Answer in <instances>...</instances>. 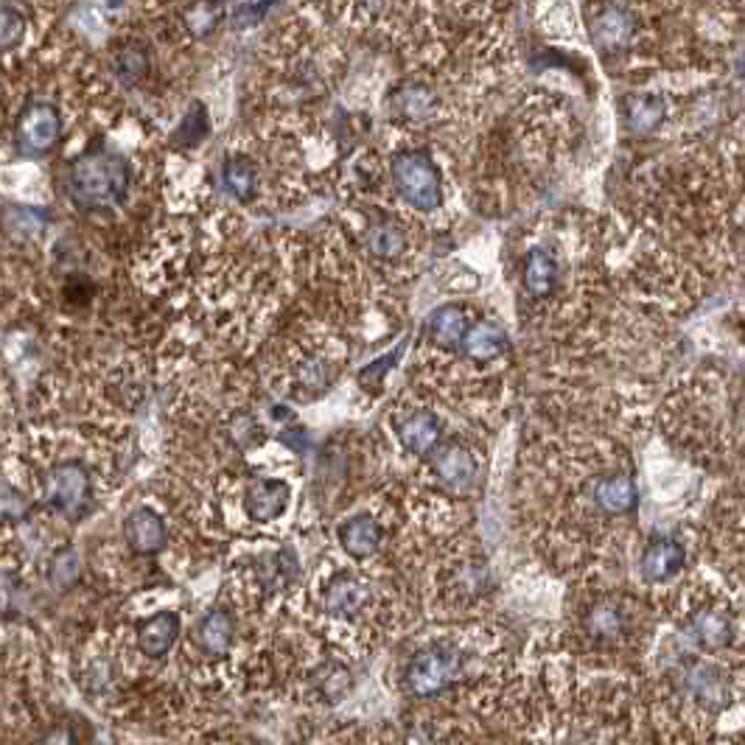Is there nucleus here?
Listing matches in <instances>:
<instances>
[{
    "instance_id": "1",
    "label": "nucleus",
    "mask_w": 745,
    "mask_h": 745,
    "mask_svg": "<svg viewBox=\"0 0 745 745\" xmlns=\"http://www.w3.org/2000/svg\"><path fill=\"white\" fill-rule=\"evenodd\" d=\"M132 185L127 157L115 152H85L68 166V197L79 211H104L121 205Z\"/></svg>"
},
{
    "instance_id": "2",
    "label": "nucleus",
    "mask_w": 745,
    "mask_h": 745,
    "mask_svg": "<svg viewBox=\"0 0 745 745\" xmlns=\"http://www.w3.org/2000/svg\"><path fill=\"white\" fill-rule=\"evenodd\" d=\"M395 191L418 211H435L440 205V174L426 152H401L390 163Z\"/></svg>"
},
{
    "instance_id": "3",
    "label": "nucleus",
    "mask_w": 745,
    "mask_h": 745,
    "mask_svg": "<svg viewBox=\"0 0 745 745\" xmlns=\"http://www.w3.org/2000/svg\"><path fill=\"white\" fill-rule=\"evenodd\" d=\"M90 471L82 463L51 465L40 479V499L45 507L57 510L62 516H82L90 505Z\"/></svg>"
},
{
    "instance_id": "4",
    "label": "nucleus",
    "mask_w": 745,
    "mask_h": 745,
    "mask_svg": "<svg viewBox=\"0 0 745 745\" xmlns=\"http://www.w3.org/2000/svg\"><path fill=\"white\" fill-rule=\"evenodd\" d=\"M460 670H463V659L457 650L429 647L407 664L404 689L415 698H432V695L446 692L460 678Z\"/></svg>"
},
{
    "instance_id": "5",
    "label": "nucleus",
    "mask_w": 745,
    "mask_h": 745,
    "mask_svg": "<svg viewBox=\"0 0 745 745\" xmlns=\"http://www.w3.org/2000/svg\"><path fill=\"white\" fill-rule=\"evenodd\" d=\"M15 138L17 149H20L23 155H45V152H51L59 143V138H62V115H59V110L54 104L34 101V104H29V107L20 113V118H17Z\"/></svg>"
},
{
    "instance_id": "6",
    "label": "nucleus",
    "mask_w": 745,
    "mask_h": 745,
    "mask_svg": "<svg viewBox=\"0 0 745 745\" xmlns=\"http://www.w3.org/2000/svg\"><path fill=\"white\" fill-rule=\"evenodd\" d=\"M591 40L603 51H619L633 40L636 20L625 6H603L597 9L589 23Z\"/></svg>"
},
{
    "instance_id": "7",
    "label": "nucleus",
    "mask_w": 745,
    "mask_h": 745,
    "mask_svg": "<svg viewBox=\"0 0 745 745\" xmlns=\"http://www.w3.org/2000/svg\"><path fill=\"white\" fill-rule=\"evenodd\" d=\"M432 468L437 479L451 491H468L477 477V460L474 454L460 443H446L432 454Z\"/></svg>"
},
{
    "instance_id": "8",
    "label": "nucleus",
    "mask_w": 745,
    "mask_h": 745,
    "mask_svg": "<svg viewBox=\"0 0 745 745\" xmlns=\"http://www.w3.org/2000/svg\"><path fill=\"white\" fill-rule=\"evenodd\" d=\"M124 538H127L132 552H138V555H155V552L166 547L169 530H166V521H163L160 513L149 510V507H138L124 521Z\"/></svg>"
},
{
    "instance_id": "9",
    "label": "nucleus",
    "mask_w": 745,
    "mask_h": 745,
    "mask_svg": "<svg viewBox=\"0 0 745 745\" xmlns=\"http://www.w3.org/2000/svg\"><path fill=\"white\" fill-rule=\"evenodd\" d=\"M370 603V586L356 575H337L323 591V605L334 617H356Z\"/></svg>"
},
{
    "instance_id": "10",
    "label": "nucleus",
    "mask_w": 745,
    "mask_h": 745,
    "mask_svg": "<svg viewBox=\"0 0 745 745\" xmlns=\"http://www.w3.org/2000/svg\"><path fill=\"white\" fill-rule=\"evenodd\" d=\"M684 547L675 538H653L642 552V577L647 583H667L684 569Z\"/></svg>"
},
{
    "instance_id": "11",
    "label": "nucleus",
    "mask_w": 745,
    "mask_h": 745,
    "mask_svg": "<svg viewBox=\"0 0 745 745\" xmlns=\"http://www.w3.org/2000/svg\"><path fill=\"white\" fill-rule=\"evenodd\" d=\"M289 485L281 479H255L244 493V510L255 521H272L289 505Z\"/></svg>"
},
{
    "instance_id": "12",
    "label": "nucleus",
    "mask_w": 745,
    "mask_h": 745,
    "mask_svg": "<svg viewBox=\"0 0 745 745\" xmlns=\"http://www.w3.org/2000/svg\"><path fill=\"white\" fill-rule=\"evenodd\" d=\"M594 502H597L600 510L611 513V516H625V513H631L633 507H636V502H639L636 482H633L631 474H625V471L597 479V482H594Z\"/></svg>"
},
{
    "instance_id": "13",
    "label": "nucleus",
    "mask_w": 745,
    "mask_h": 745,
    "mask_svg": "<svg viewBox=\"0 0 745 745\" xmlns=\"http://www.w3.org/2000/svg\"><path fill=\"white\" fill-rule=\"evenodd\" d=\"M381 544V527L379 521L373 519L370 513H359L348 519L339 527V547L345 549L356 561L370 558Z\"/></svg>"
},
{
    "instance_id": "14",
    "label": "nucleus",
    "mask_w": 745,
    "mask_h": 745,
    "mask_svg": "<svg viewBox=\"0 0 745 745\" xmlns=\"http://www.w3.org/2000/svg\"><path fill=\"white\" fill-rule=\"evenodd\" d=\"M177 636H180V617L174 611H160L138 628V647L149 659H160L174 647Z\"/></svg>"
},
{
    "instance_id": "15",
    "label": "nucleus",
    "mask_w": 745,
    "mask_h": 745,
    "mask_svg": "<svg viewBox=\"0 0 745 745\" xmlns=\"http://www.w3.org/2000/svg\"><path fill=\"white\" fill-rule=\"evenodd\" d=\"M687 628L703 650H723L731 642V619L720 608H698Z\"/></svg>"
},
{
    "instance_id": "16",
    "label": "nucleus",
    "mask_w": 745,
    "mask_h": 745,
    "mask_svg": "<svg viewBox=\"0 0 745 745\" xmlns=\"http://www.w3.org/2000/svg\"><path fill=\"white\" fill-rule=\"evenodd\" d=\"M233 633H236L233 617L227 614L225 608H213L199 619L197 642L208 656H225V653H230V645H233Z\"/></svg>"
},
{
    "instance_id": "17",
    "label": "nucleus",
    "mask_w": 745,
    "mask_h": 745,
    "mask_svg": "<svg viewBox=\"0 0 745 745\" xmlns=\"http://www.w3.org/2000/svg\"><path fill=\"white\" fill-rule=\"evenodd\" d=\"M398 437L412 454H426V451L435 449L437 437H440V423H437L435 412L418 409V412L407 415L398 423Z\"/></svg>"
},
{
    "instance_id": "18",
    "label": "nucleus",
    "mask_w": 745,
    "mask_h": 745,
    "mask_svg": "<svg viewBox=\"0 0 745 745\" xmlns=\"http://www.w3.org/2000/svg\"><path fill=\"white\" fill-rule=\"evenodd\" d=\"M463 351L465 356L477 359V362H488V359H496L499 353L507 348V334L502 325L491 323V320H482L477 325H468L463 337Z\"/></svg>"
},
{
    "instance_id": "19",
    "label": "nucleus",
    "mask_w": 745,
    "mask_h": 745,
    "mask_svg": "<svg viewBox=\"0 0 745 745\" xmlns=\"http://www.w3.org/2000/svg\"><path fill=\"white\" fill-rule=\"evenodd\" d=\"M622 118H625V127L631 129V132H636V135H650L664 121V104H661L659 96H647V93L628 96V99L622 101Z\"/></svg>"
},
{
    "instance_id": "20",
    "label": "nucleus",
    "mask_w": 745,
    "mask_h": 745,
    "mask_svg": "<svg viewBox=\"0 0 745 745\" xmlns=\"http://www.w3.org/2000/svg\"><path fill=\"white\" fill-rule=\"evenodd\" d=\"M558 283V264L555 258L541 250V247H533L527 258H524V289L533 297H547Z\"/></svg>"
},
{
    "instance_id": "21",
    "label": "nucleus",
    "mask_w": 745,
    "mask_h": 745,
    "mask_svg": "<svg viewBox=\"0 0 745 745\" xmlns=\"http://www.w3.org/2000/svg\"><path fill=\"white\" fill-rule=\"evenodd\" d=\"M222 180H225V188L239 199V202H253L255 199V188H258V171H255V163L250 157L244 155H230L225 160V169H222Z\"/></svg>"
},
{
    "instance_id": "22",
    "label": "nucleus",
    "mask_w": 745,
    "mask_h": 745,
    "mask_svg": "<svg viewBox=\"0 0 745 745\" xmlns=\"http://www.w3.org/2000/svg\"><path fill=\"white\" fill-rule=\"evenodd\" d=\"M586 631L600 642H614L625 631V611L614 600H600L586 614Z\"/></svg>"
},
{
    "instance_id": "23",
    "label": "nucleus",
    "mask_w": 745,
    "mask_h": 745,
    "mask_svg": "<svg viewBox=\"0 0 745 745\" xmlns=\"http://www.w3.org/2000/svg\"><path fill=\"white\" fill-rule=\"evenodd\" d=\"M208 132H211V118H208V110H205V104L194 101V104H191V110L183 115L180 127L174 129V135H171V146H174V149H194V146H199V143L208 138Z\"/></svg>"
},
{
    "instance_id": "24",
    "label": "nucleus",
    "mask_w": 745,
    "mask_h": 745,
    "mask_svg": "<svg viewBox=\"0 0 745 745\" xmlns=\"http://www.w3.org/2000/svg\"><path fill=\"white\" fill-rule=\"evenodd\" d=\"M367 250L376 255V258H398V255L407 250V236L404 230L393 222H376V225L367 227Z\"/></svg>"
},
{
    "instance_id": "25",
    "label": "nucleus",
    "mask_w": 745,
    "mask_h": 745,
    "mask_svg": "<svg viewBox=\"0 0 745 745\" xmlns=\"http://www.w3.org/2000/svg\"><path fill=\"white\" fill-rule=\"evenodd\" d=\"M113 71L121 85L135 87L149 73V54L135 43L121 45L113 54Z\"/></svg>"
},
{
    "instance_id": "26",
    "label": "nucleus",
    "mask_w": 745,
    "mask_h": 745,
    "mask_svg": "<svg viewBox=\"0 0 745 745\" xmlns=\"http://www.w3.org/2000/svg\"><path fill=\"white\" fill-rule=\"evenodd\" d=\"M465 331H468V317L457 306H443V309H437L429 317V334L440 345H457V342H463Z\"/></svg>"
},
{
    "instance_id": "27",
    "label": "nucleus",
    "mask_w": 745,
    "mask_h": 745,
    "mask_svg": "<svg viewBox=\"0 0 745 745\" xmlns=\"http://www.w3.org/2000/svg\"><path fill=\"white\" fill-rule=\"evenodd\" d=\"M31 513L29 493H23L6 477H0V524H15Z\"/></svg>"
},
{
    "instance_id": "28",
    "label": "nucleus",
    "mask_w": 745,
    "mask_h": 745,
    "mask_svg": "<svg viewBox=\"0 0 745 745\" xmlns=\"http://www.w3.org/2000/svg\"><path fill=\"white\" fill-rule=\"evenodd\" d=\"M225 15V9L222 6H216V3H197V6H188V12H185V26L188 31L194 34V37H208L216 26H219V20Z\"/></svg>"
},
{
    "instance_id": "29",
    "label": "nucleus",
    "mask_w": 745,
    "mask_h": 745,
    "mask_svg": "<svg viewBox=\"0 0 745 745\" xmlns=\"http://www.w3.org/2000/svg\"><path fill=\"white\" fill-rule=\"evenodd\" d=\"M79 572H82V563H79V555H76L71 547L59 549L57 555L51 558V566H48V577H51V583L59 586V589L73 586Z\"/></svg>"
},
{
    "instance_id": "30",
    "label": "nucleus",
    "mask_w": 745,
    "mask_h": 745,
    "mask_svg": "<svg viewBox=\"0 0 745 745\" xmlns=\"http://www.w3.org/2000/svg\"><path fill=\"white\" fill-rule=\"evenodd\" d=\"M26 40V17L15 6H0V51H12Z\"/></svg>"
},
{
    "instance_id": "31",
    "label": "nucleus",
    "mask_w": 745,
    "mask_h": 745,
    "mask_svg": "<svg viewBox=\"0 0 745 745\" xmlns=\"http://www.w3.org/2000/svg\"><path fill=\"white\" fill-rule=\"evenodd\" d=\"M9 211V222L6 225L15 230L17 236H23V239H31V236H37V233H43V213L34 211V208H26V205H12V208H6Z\"/></svg>"
},
{
    "instance_id": "32",
    "label": "nucleus",
    "mask_w": 745,
    "mask_h": 745,
    "mask_svg": "<svg viewBox=\"0 0 745 745\" xmlns=\"http://www.w3.org/2000/svg\"><path fill=\"white\" fill-rule=\"evenodd\" d=\"M398 107L409 118H423V115L432 110V96L426 90H421V87H412V90H404L398 96Z\"/></svg>"
},
{
    "instance_id": "33",
    "label": "nucleus",
    "mask_w": 745,
    "mask_h": 745,
    "mask_svg": "<svg viewBox=\"0 0 745 745\" xmlns=\"http://www.w3.org/2000/svg\"><path fill=\"white\" fill-rule=\"evenodd\" d=\"M348 687H351V675H348L345 667H339V664H334L328 670V675L320 678V689H323V695L328 701H339L348 692Z\"/></svg>"
},
{
    "instance_id": "34",
    "label": "nucleus",
    "mask_w": 745,
    "mask_h": 745,
    "mask_svg": "<svg viewBox=\"0 0 745 745\" xmlns=\"http://www.w3.org/2000/svg\"><path fill=\"white\" fill-rule=\"evenodd\" d=\"M40 745H79L76 740V734L71 729H65V726H57V729H51L43 737V743Z\"/></svg>"
}]
</instances>
